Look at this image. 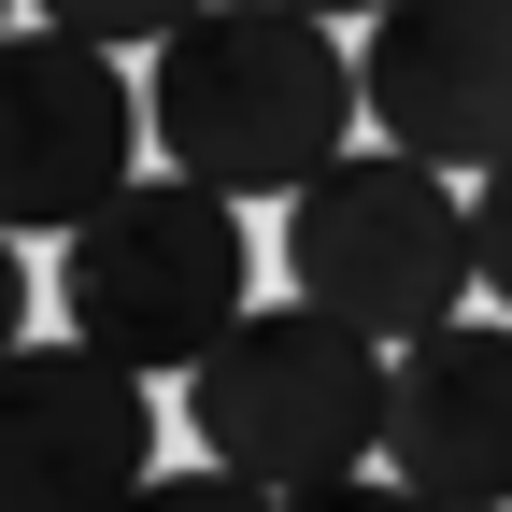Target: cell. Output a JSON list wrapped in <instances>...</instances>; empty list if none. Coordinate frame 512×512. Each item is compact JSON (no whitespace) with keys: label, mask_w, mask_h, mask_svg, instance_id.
Listing matches in <instances>:
<instances>
[{"label":"cell","mask_w":512,"mask_h":512,"mask_svg":"<svg viewBox=\"0 0 512 512\" xmlns=\"http://www.w3.org/2000/svg\"><path fill=\"white\" fill-rule=\"evenodd\" d=\"M370 57H342V15L313 0H200L157 43V157L228 200H299L356 143Z\"/></svg>","instance_id":"6da1fadb"},{"label":"cell","mask_w":512,"mask_h":512,"mask_svg":"<svg viewBox=\"0 0 512 512\" xmlns=\"http://www.w3.org/2000/svg\"><path fill=\"white\" fill-rule=\"evenodd\" d=\"M384 384H399L384 328H356L328 299H256L185 370V427H200V456H228L271 498H342L384 456Z\"/></svg>","instance_id":"7a4b0ae2"},{"label":"cell","mask_w":512,"mask_h":512,"mask_svg":"<svg viewBox=\"0 0 512 512\" xmlns=\"http://www.w3.org/2000/svg\"><path fill=\"white\" fill-rule=\"evenodd\" d=\"M242 285H256L242 200L200 171H128L86 228H57V313L114 356H143V370H200L256 313Z\"/></svg>","instance_id":"3957f363"},{"label":"cell","mask_w":512,"mask_h":512,"mask_svg":"<svg viewBox=\"0 0 512 512\" xmlns=\"http://www.w3.org/2000/svg\"><path fill=\"white\" fill-rule=\"evenodd\" d=\"M285 285L356 313V328H384V342H413V328H441V313L484 285V228H470L456 185H441V157H413V143L356 157L342 143L285 200Z\"/></svg>","instance_id":"277c9868"},{"label":"cell","mask_w":512,"mask_h":512,"mask_svg":"<svg viewBox=\"0 0 512 512\" xmlns=\"http://www.w3.org/2000/svg\"><path fill=\"white\" fill-rule=\"evenodd\" d=\"M143 128H157V86H128L114 72V43H86V29H15L0 43V214L15 228H86L114 185H128V157H143Z\"/></svg>","instance_id":"5b68a950"},{"label":"cell","mask_w":512,"mask_h":512,"mask_svg":"<svg viewBox=\"0 0 512 512\" xmlns=\"http://www.w3.org/2000/svg\"><path fill=\"white\" fill-rule=\"evenodd\" d=\"M370 128L441 171L512 157V0H384L370 15Z\"/></svg>","instance_id":"8992f818"},{"label":"cell","mask_w":512,"mask_h":512,"mask_svg":"<svg viewBox=\"0 0 512 512\" xmlns=\"http://www.w3.org/2000/svg\"><path fill=\"white\" fill-rule=\"evenodd\" d=\"M384 470H399L413 498H456V512L512 498V313H441V328L399 342Z\"/></svg>","instance_id":"52a82bcc"},{"label":"cell","mask_w":512,"mask_h":512,"mask_svg":"<svg viewBox=\"0 0 512 512\" xmlns=\"http://www.w3.org/2000/svg\"><path fill=\"white\" fill-rule=\"evenodd\" d=\"M143 356H114V342H15L0 356V427L43 456V484H72V498H114V484H143L157 470V399H143Z\"/></svg>","instance_id":"ba28073f"},{"label":"cell","mask_w":512,"mask_h":512,"mask_svg":"<svg viewBox=\"0 0 512 512\" xmlns=\"http://www.w3.org/2000/svg\"><path fill=\"white\" fill-rule=\"evenodd\" d=\"M29 15H57V29H86V43H171L200 0H29Z\"/></svg>","instance_id":"9c48e42d"},{"label":"cell","mask_w":512,"mask_h":512,"mask_svg":"<svg viewBox=\"0 0 512 512\" xmlns=\"http://www.w3.org/2000/svg\"><path fill=\"white\" fill-rule=\"evenodd\" d=\"M470 228H484V285H498V313H512V157L470 171Z\"/></svg>","instance_id":"30bf717a"},{"label":"cell","mask_w":512,"mask_h":512,"mask_svg":"<svg viewBox=\"0 0 512 512\" xmlns=\"http://www.w3.org/2000/svg\"><path fill=\"white\" fill-rule=\"evenodd\" d=\"M313 15H384V0H313Z\"/></svg>","instance_id":"8fae6325"}]
</instances>
